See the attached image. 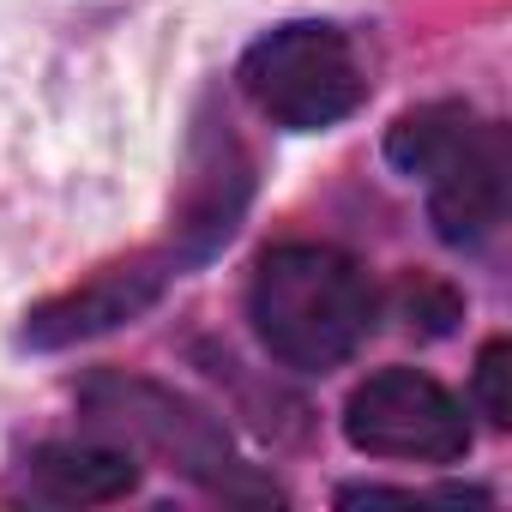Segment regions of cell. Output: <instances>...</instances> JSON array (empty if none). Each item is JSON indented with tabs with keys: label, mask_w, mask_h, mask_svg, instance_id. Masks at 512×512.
<instances>
[{
	"label": "cell",
	"mask_w": 512,
	"mask_h": 512,
	"mask_svg": "<svg viewBox=\"0 0 512 512\" xmlns=\"http://www.w3.org/2000/svg\"><path fill=\"white\" fill-rule=\"evenodd\" d=\"M241 314L272 368L320 380L368 350L386 320V290L350 247L272 241L247 272Z\"/></svg>",
	"instance_id": "cell-1"
},
{
	"label": "cell",
	"mask_w": 512,
	"mask_h": 512,
	"mask_svg": "<svg viewBox=\"0 0 512 512\" xmlns=\"http://www.w3.org/2000/svg\"><path fill=\"white\" fill-rule=\"evenodd\" d=\"M79 422L103 440H121L133 458H157L169 476H181L187 488H199L217 506H284V482L272 470H260L229 434V422L151 380V374H127V368H91L73 386Z\"/></svg>",
	"instance_id": "cell-2"
},
{
	"label": "cell",
	"mask_w": 512,
	"mask_h": 512,
	"mask_svg": "<svg viewBox=\"0 0 512 512\" xmlns=\"http://www.w3.org/2000/svg\"><path fill=\"white\" fill-rule=\"evenodd\" d=\"M235 91L278 133H332L368 103L374 79H368L362 43H356L350 25H338V19H284V25L260 31L241 49Z\"/></svg>",
	"instance_id": "cell-3"
},
{
	"label": "cell",
	"mask_w": 512,
	"mask_h": 512,
	"mask_svg": "<svg viewBox=\"0 0 512 512\" xmlns=\"http://www.w3.org/2000/svg\"><path fill=\"white\" fill-rule=\"evenodd\" d=\"M338 428H344L350 452L380 458V464L446 470V464H464L476 452L470 404L446 380H434L428 368H410V362L362 374L338 410Z\"/></svg>",
	"instance_id": "cell-4"
},
{
	"label": "cell",
	"mask_w": 512,
	"mask_h": 512,
	"mask_svg": "<svg viewBox=\"0 0 512 512\" xmlns=\"http://www.w3.org/2000/svg\"><path fill=\"white\" fill-rule=\"evenodd\" d=\"M253 193H260V163H253L247 139L235 133L229 109H217V91H205L193 109V133H187V157H181V193L169 211V253L181 260L187 278L205 272L241 235Z\"/></svg>",
	"instance_id": "cell-5"
},
{
	"label": "cell",
	"mask_w": 512,
	"mask_h": 512,
	"mask_svg": "<svg viewBox=\"0 0 512 512\" xmlns=\"http://www.w3.org/2000/svg\"><path fill=\"white\" fill-rule=\"evenodd\" d=\"M181 278H187V272H181L175 253H169V241L133 247V253H121V260L97 266L91 278H79L73 290L31 302L25 320H19V332H13V344H19L25 356H67V350H79V344L115 338V332L139 326Z\"/></svg>",
	"instance_id": "cell-6"
},
{
	"label": "cell",
	"mask_w": 512,
	"mask_h": 512,
	"mask_svg": "<svg viewBox=\"0 0 512 512\" xmlns=\"http://www.w3.org/2000/svg\"><path fill=\"white\" fill-rule=\"evenodd\" d=\"M416 181L428 199L434 241L452 253H476L500 235L512 205V133L488 115H470Z\"/></svg>",
	"instance_id": "cell-7"
},
{
	"label": "cell",
	"mask_w": 512,
	"mask_h": 512,
	"mask_svg": "<svg viewBox=\"0 0 512 512\" xmlns=\"http://www.w3.org/2000/svg\"><path fill=\"white\" fill-rule=\"evenodd\" d=\"M145 482V464L103 434H73V440H37L13 458L7 470V500L25 506H61V512H91V506H121Z\"/></svg>",
	"instance_id": "cell-8"
},
{
	"label": "cell",
	"mask_w": 512,
	"mask_h": 512,
	"mask_svg": "<svg viewBox=\"0 0 512 512\" xmlns=\"http://www.w3.org/2000/svg\"><path fill=\"white\" fill-rule=\"evenodd\" d=\"M470 115H476V109H470L464 97H434V103L404 109V115L386 127V139H380L386 169H392V175H404V181H416V175L446 151V139H452Z\"/></svg>",
	"instance_id": "cell-9"
},
{
	"label": "cell",
	"mask_w": 512,
	"mask_h": 512,
	"mask_svg": "<svg viewBox=\"0 0 512 512\" xmlns=\"http://www.w3.org/2000/svg\"><path fill=\"white\" fill-rule=\"evenodd\" d=\"M386 308L404 320V332L410 338H422V344H440V338H452L458 326H464V296H458V284H446V278H434V272H404V284L386 296Z\"/></svg>",
	"instance_id": "cell-10"
},
{
	"label": "cell",
	"mask_w": 512,
	"mask_h": 512,
	"mask_svg": "<svg viewBox=\"0 0 512 512\" xmlns=\"http://www.w3.org/2000/svg\"><path fill=\"white\" fill-rule=\"evenodd\" d=\"M470 410H476L494 434L512 428V338H506V332L482 338V350H476V368H470Z\"/></svg>",
	"instance_id": "cell-11"
},
{
	"label": "cell",
	"mask_w": 512,
	"mask_h": 512,
	"mask_svg": "<svg viewBox=\"0 0 512 512\" xmlns=\"http://www.w3.org/2000/svg\"><path fill=\"white\" fill-rule=\"evenodd\" d=\"M332 500H338V506H416L422 494L404 488V482H338Z\"/></svg>",
	"instance_id": "cell-12"
}]
</instances>
